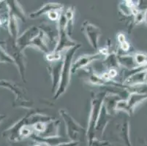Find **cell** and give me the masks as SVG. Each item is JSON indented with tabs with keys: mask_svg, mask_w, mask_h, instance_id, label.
<instances>
[{
	"mask_svg": "<svg viewBox=\"0 0 147 146\" xmlns=\"http://www.w3.org/2000/svg\"><path fill=\"white\" fill-rule=\"evenodd\" d=\"M34 135L30 112L21 118L12 126L4 131L2 136L11 142H19Z\"/></svg>",
	"mask_w": 147,
	"mask_h": 146,
	"instance_id": "cell-1",
	"label": "cell"
},
{
	"mask_svg": "<svg viewBox=\"0 0 147 146\" xmlns=\"http://www.w3.org/2000/svg\"><path fill=\"white\" fill-rule=\"evenodd\" d=\"M81 47V44L78 43L76 46L73 48H69L67 50L65 53V57L63 59V67H62V70H61V79H60V83L59 85L57 92L54 94V100H57L65 94L67 89L68 86L70 83V77H71V69L72 65H73V59L75 53L77 51L78 48Z\"/></svg>",
	"mask_w": 147,
	"mask_h": 146,
	"instance_id": "cell-2",
	"label": "cell"
},
{
	"mask_svg": "<svg viewBox=\"0 0 147 146\" xmlns=\"http://www.w3.org/2000/svg\"><path fill=\"white\" fill-rule=\"evenodd\" d=\"M106 92H102L98 94H92L91 100V110L89 112V120H88V127L86 129V138L87 143H90L94 137H96L95 127L97 125V120L100 116V111L103 104L104 97Z\"/></svg>",
	"mask_w": 147,
	"mask_h": 146,
	"instance_id": "cell-3",
	"label": "cell"
},
{
	"mask_svg": "<svg viewBox=\"0 0 147 146\" xmlns=\"http://www.w3.org/2000/svg\"><path fill=\"white\" fill-rule=\"evenodd\" d=\"M5 50L7 54L13 59L15 64L18 67L20 75L24 82L26 83V58L24 51L21 50L16 44V40L10 37L5 42Z\"/></svg>",
	"mask_w": 147,
	"mask_h": 146,
	"instance_id": "cell-4",
	"label": "cell"
},
{
	"mask_svg": "<svg viewBox=\"0 0 147 146\" xmlns=\"http://www.w3.org/2000/svg\"><path fill=\"white\" fill-rule=\"evenodd\" d=\"M59 114L65 121L67 136L70 141L80 142L84 135L86 137V129L78 124L67 111L61 109L59 110Z\"/></svg>",
	"mask_w": 147,
	"mask_h": 146,
	"instance_id": "cell-5",
	"label": "cell"
},
{
	"mask_svg": "<svg viewBox=\"0 0 147 146\" xmlns=\"http://www.w3.org/2000/svg\"><path fill=\"white\" fill-rule=\"evenodd\" d=\"M57 30H58V41H57V45L53 50V51L61 53V51L66 48L68 49V48H73L78 45V42L72 40L71 37L68 34L67 29V21L65 18L64 10L61 13L59 20L58 21Z\"/></svg>",
	"mask_w": 147,
	"mask_h": 146,
	"instance_id": "cell-6",
	"label": "cell"
},
{
	"mask_svg": "<svg viewBox=\"0 0 147 146\" xmlns=\"http://www.w3.org/2000/svg\"><path fill=\"white\" fill-rule=\"evenodd\" d=\"M147 100V94L131 93L126 100H120L116 105V111H123L128 116L134 113L136 107Z\"/></svg>",
	"mask_w": 147,
	"mask_h": 146,
	"instance_id": "cell-7",
	"label": "cell"
},
{
	"mask_svg": "<svg viewBox=\"0 0 147 146\" xmlns=\"http://www.w3.org/2000/svg\"><path fill=\"white\" fill-rule=\"evenodd\" d=\"M0 87H3V88L10 89L12 92H13V94L16 96L14 104L15 107L18 106L24 108H30L31 102L24 96L25 90L21 86L12 82H10L8 80H0Z\"/></svg>",
	"mask_w": 147,
	"mask_h": 146,
	"instance_id": "cell-8",
	"label": "cell"
},
{
	"mask_svg": "<svg viewBox=\"0 0 147 146\" xmlns=\"http://www.w3.org/2000/svg\"><path fill=\"white\" fill-rule=\"evenodd\" d=\"M83 33L87 38L88 42L94 50H99V39L101 35V30L98 26L92 24L89 21H85L82 24L81 28Z\"/></svg>",
	"mask_w": 147,
	"mask_h": 146,
	"instance_id": "cell-9",
	"label": "cell"
},
{
	"mask_svg": "<svg viewBox=\"0 0 147 146\" xmlns=\"http://www.w3.org/2000/svg\"><path fill=\"white\" fill-rule=\"evenodd\" d=\"M62 67H63V60L61 59L53 62H49L48 69H49V75L51 77L52 92H54V94L57 92L59 85Z\"/></svg>",
	"mask_w": 147,
	"mask_h": 146,
	"instance_id": "cell-10",
	"label": "cell"
},
{
	"mask_svg": "<svg viewBox=\"0 0 147 146\" xmlns=\"http://www.w3.org/2000/svg\"><path fill=\"white\" fill-rule=\"evenodd\" d=\"M40 31V29L39 26H32L26 29L20 37H18L16 40V44L20 50L24 51L26 48H28L31 41L36 36L38 35Z\"/></svg>",
	"mask_w": 147,
	"mask_h": 146,
	"instance_id": "cell-11",
	"label": "cell"
},
{
	"mask_svg": "<svg viewBox=\"0 0 147 146\" xmlns=\"http://www.w3.org/2000/svg\"><path fill=\"white\" fill-rule=\"evenodd\" d=\"M102 55L100 54L99 52H97V53H94V54L84 55V56H81V57L77 59L73 63L71 69L72 73H76L77 71H78L79 69H81L84 67H86L88 64L92 63V61L100 59L102 58Z\"/></svg>",
	"mask_w": 147,
	"mask_h": 146,
	"instance_id": "cell-12",
	"label": "cell"
},
{
	"mask_svg": "<svg viewBox=\"0 0 147 146\" xmlns=\"http://www.w3.org/2000/svg\"><path fill=\"white\" fill-rule=\"evenodd\" d=\"M63 9L64 5L61 4L57 3V2H49L41 7L37 10L31 13L29 17L30 18H37L52 10H63Z\"/></svg>",
	"mask_w": 147,
	"mask_h": 146,
	"instance_id": "cell-13",
	"label": "cell"
},
{
	"mask_svg": "<svg viewBox=\"0 0 147 146\" xmlns=\"http://www.w3.org/2000/svg\"><path fill=\"white\" fill-rule=\"evenodd\" d=\"M122 83L129 86L147 84V69L129 76L125 81H123Z\"/></svg>",
	"mask_w": 147,
	"mask_h": 146,
	"instance_id": "cell-14",
	"label": "cell"
},
{
	"mask_svg": "<svg viewBox=\"0 0 147 146\" xmlns=\"http://www.w3.org/2000/svg\"><path fill=\"white\" fill-rule=\"evenodd\" d=\"M7 7L12 13L16 16L18 19L21 20L22 22L26 21V15L23 9L22 6L18 1H7Z\"/></svg>",
	"mask_w": 147,
	"mask_h": 146,
	"instance_id": "cell-15",
	"label": "cell"
},
{
	"mask_svg": "<svg viewBox=\"0 0 147 146\" xmlns=\"http://www.w3.org/2000/svg\"><path fill=\"white\" fill-rule=\"evenodd\" d=\"M60 120L57 119H53L47 122L45 130L42 134L39 135L40 137H52L59 136V131Z\"/></svg>",
	"mask_w": 147,
	"mask_h": 146,
	"instance_id": "cell-16",
	"label": "cell"
},
{
	"mask_svg": "<svg viewBox=\"0 0 147 146\" xmlns=\"http://www.w3.org/2000/svg\"><path fill=\"white\" fill-rule=\"evenodd\" d=\"M18 20V19L16 16L8 10V19H7V28L10 37H12L14 40H17L18 32H19Z\"/></svg>",
	"mask_w": 147,
	"mask_h": 146,
	"instance_id": "cell-17",
	"label": "cell"
},
{
	"mask_svg": "<svg viewBox=\"0 0 147 146\" xmlns=\"http://www.w3.org/2000/svg\"><path fill=\"white\" fill-rule=\"evenodd\" d=\"M111 116H110V115L107 112L105 108L104 107L103 104H102V109H101V111H100V116H99L97 125H96L95 127L96 132H100V135L102 136L104 133V131H105V127L107 126L108 124L111 120Z\"/></svg>",
	"mask_w": 147,
	"mask_h": 146,
	"instance_id": "cell-18",
	"label": "cell"
},
{
	"mask_svg": "<svg viewBox=\"0 0 147 146\" xmlns=\"http://www.w3.org/2000/svg\"><path fill=\"white\" fill-rule=\"evenodd\" d=\"M32 139L34 140V142H41V143H45L49 146H57L61 144V143H66V142L70 141L69 139L67 137H64L61 136H57V137H40L37 136V135H32L31 137Z\"/></svg>",
	"mask_w": 147,
	"mask_h": 146,
	"instance_id": "cell-19",
	"label": "cell"
},
{
	"mask_svg": "<svg viewBox=\"0 0 147 146\" xmlns=\"http://www.w3.org/2000/svg\"><path fill=\"white\" fill-rule=\"evenodd\" d=\"M119 64L120 67H123L126 70H133L138 67L135 61L133 54H119L117 55Z\"/></svg>",
	"mask_w": 147,
	"mask_h": 146,
	"instance_id": "cell-20",
	"label": "cell"
},
{
	"mask_svg": "<svg viewBox=\"0 0 147 146\" xmlns=\"http://www.w3.org/2000/svg\"><path fill=\"white\" fill-rule=\"evenodd\" d=\"M118 136L125 146H133L129 138V123L125 119L118 129Z\"/></svg>",
	"mask_w": 147,
	"mask_h": 146,
	"instance_id": "cell-21",
	"label": "cell"
},
{
	"mask_svg": "<svg viewBox=\"0 0 147 146\" xmlns=\"http://www.w3.org/2000/svg\"><path fill=\"white\" fill-rule=\"evenodd\" d=\"M75 12L76 7L74 6L69 7L66 10H64L65 18L67 21V29L68 34L71 37L74 29V22H75Z\"/></svg>",
	"mask_w": 147,
	"mask_h": 146,
	"instance_id": "cell-22",
	"label": "cell"
},
{
	"mask_svg": "<svg viewBox=\"0 0 147 146\" xmlns=\"http://www.w3.org/2000/svg\"><path fill=\"white\" fill-rule=\"evenodd\" d=\"M118 53L117 51H112L108 56H105V59L102 61V64L105 68L108 69H117L119 68L120 65L119 64L118 58H117Z\"/></svg>",
	"mask_w": 147,
	"mask_h": 146,
	"instance_id": "cell-23",
	"label": "cell"
},
{
	"mask_svg": "<svg viewBox=\"0 0 147 146\" xmlns=\"http://www.w3.org/2000/svg\"><path fill=\"white\" fill-rule=\"evenodd\" d=\"M133 55L138 67L147 65V53L144 52H136L133 53Z\"/></svg>",
	"mask_w": 147,
	"mask_h": 146,
	"instance_id": "cell-24",
	"label": "cell"
},
{
	"mask_svg": "<svg viewBox=\"0 0 147 146\" xmlns=\"http://www.w3.org/2000/svg\"><path fill=\"white\" fill-rule=\"evenodd\" d=\"M117 40H118V42L119 44V48H121V50H122L123 51L125 52L128 51L129 50L130 45L127 42V40H126V37H125V35L123 33L119 32L117 34Z\"/></svg>",
	"mask_w": 147,
	"mask_h": 146,
	"instance_id": "cell-25",
	"label": "cell"
},
{
	"mask_svg": "<svg viewBox=\"0 0 147 146\" xmlns=\"http://www.w3.org/2000/svg\"><path fill=\"white\" fill-rule=\"evenodd\" d=\"M0 63H7V64H14L13 59L7 54L5 48L0 45Z\"/></svg>",
	"mask_w": 147,
	"mask_h": 146,
	"instance_id": "cell-26",
	"label": "cell"
},
{
	"mask_svg": "<svg viewBox=\"0 0 147 146\" xmlns=\"http://www.w3.org/2000/svg\"><path fill=\"white\" fill-rule=\"evenodd\" d=\"M111 143L108 140H100L94 137L90 143H87L88 146H109Z\"/></svg>",
	"mask_w": 147,
	"mask_h": 146,
	"instance_id": "cell-27",
	"label": "cell"
},
{
	"mask_svg": "<svg viewBox=\"0 0 147 146\" xmlns=\"http://www.w3.org/2000/svg\"><path fill=\"white\" fill-rule=\"evenodd\" d=\"M45 57H46V60L49 62H53V61H56L61 59V53H57V52H54L53 50L48 53V54H46Z\"/></svg>",
	"mask_w": 147,
	"mask_h": 146,
	"instance_id": "cell-28",
	"label": "cell"
},
{
	"mask_svg": "<svg viewBox=\"0 0 147 146\" xmlns=\"http://www.w3.org/2000/svg\"><path fill=\"white\" fill-rule=\"evenodd\" d=\"M63 10H52L48 13V17L51 21H58L59 20L61 15L62 13Z\"/></svg>",
	"mask_w": 147,
	"mask_h": 146,
	"instance_id": "cell-29",
	"label": "cell"
},
{
	"mask_svg": "<svg viewBox=\"0 0 147 146\" xmlns=\"http://www.w3.org/2000/svg\"><path fill=\"white\" fill-rule=\"evenodd\" d=\"M80 142H76V141H68L66 143H61V144L57 146H79Z\"/></svg>",
	"mask_w": 147,
	"mask_h": 146,
	"instance_id": "cell-30",
	"label": "cell"
},
{
	"mask_svg": "<svg viewBox=\"0 0 147 146\" xmlns=\"http://www.w3.org/2000/svg\"><path fill=\"white\" fill-rule=\"evenodd\" d=\"M33 146H49V145L45 144V143H41V142H35V143H34V145Z\"/></svg>",
	"mask_w": 147,
	"mask_h": 146,
	"instance_id": "cell-31",
	"label": "cell"
},
{
	"mask_svg": "<svg viewBox=\"0 0 147 146\" xmlns=\"http://www.w3.org/2000/svg\"><path fill=\"white\" fill-rule=\"evenodd\" d=\"M5 118H6V116H5V115L0 114V123L2 122V120H3Z\"/></svg>",
	"mask_w": 147,
	"mask_h": 146,
	"instance_id": "cell-32",
	"label": "cell"
},
{
	"mask_svg": "<svg viewBox=\"0 0 147 146\" xmlns=\"http://www.w3.org/2000/svg\"><path fill=\"white\" fill-rule=\"evenodd\" d=\"M145 22L147 25V8L145 10Z\"/></svg>",
	"mask_w": 147,
	"mask_h": 146,
	"instance_id": "cell-33",
	"label": "cell"
},
{
	"mask_svg": "<svg viewBox=\"0 0 147 146\" xmlns=\"http://www.w3.org/2000/svg\"><path fill=\"white\" fill-rule=\"evenodd\" d=\"M109 146H115V145H112V144H111V145H109Z\"/></svg>",
	"mask_w": 147,
	"mask_h": 146,
	"instance_id": "cell-34",
	"label": "cell"
}]
</instances>
